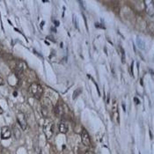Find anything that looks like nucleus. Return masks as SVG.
Segmentation results:
<instances>
[{
    "label": "nucleus",
    "instance_id": "f257e3e1",
    "mask_svg": "<svg viewBox=\"0 0 154 154\" xmlns=\"http://www.w3.org/2000/svg\"><path fill=\"white\" fill-rule=\"evenodd\" d=\"M29 92L37 99H40L42 95V88L39 84H36V83H34L30 85Z\"/></svg>",
    "mask_w": 154,
    "mask_h": 154
},
{
    "label": "nucleus",
    "instance_id": "f03ea898",
    "mask_svg": "<svg viewBox=\"0 0 154 154\" xmlns=\"http://www.w3.org/2000/svg\"><path fill=\"white\" fill-rule=\"evenodd\" d=\"M43 130H44V133H45V136L47 137V139H49L52 135H53V132H54V124L51 121H47L44 124V127H43Z\"/></svg>",
    "mask_w": 154,
    "mask_h": 154
},
{
    "label": "nucleus",
    "instance_id": "7ed1b4c3",
    "mask_svg": "<svg viewBox=\"0 0 154 154\" xmlns=\"http://www.w3.org/2000/svg\"><path fill=\"white\" fill-rule=\"evenodd\" d=\"M17 121H18V123L19 124L20 128L23 130H26L27 128V121H26V116L23 113H21V112L17 113Z\"/></svg>",
    "mask_w": 154,
    "mask_h": 154
},
{
    "label": "nucleus",
    "instance_id": "20e7f679",
    "mask_svg": "<svg viewBox=\"0 0 154 154\" xmlns=\"http://www.w3.org/2000/svg\"><path fill=\"white\" fill-rule=\"evenodd\" d=\"M81 140H82L83 144L85 145V146H89V145L91 144V139H90L89 134H88V132H87L85 130H82V133H81Z\"/></svg>",
    "mask_w": 154,
    "mask_h": 154
},
{
    "label": "nucleus",
    "instance_id": "39448f33",
    "mask_svg": "<svg viewBox=\"0 0 154 154\" xmlns=\"http://www.w3.org/2000/svg\"><path fill=\"white\" fill-rule=\"evenodd\" d=\"M11 136H12V132L9 130V128H7L6 126L3 127L1 130V137L3 139H7V138H10Z\"/></svg>",
    "mask_w": 154,
    "mask_h": 154
},
{
    "label": "nucleus",
    "instance_id": "423d86ee",
    "mask_svg": "<svg viewBox=\"0 0 154 154\" xmlns=\"http://www.w3.org/2000/svg\"><path fill=\"white\" fill-rule=\"evenodd\" d=\"M112 112H113V118L114 120H116V121L119 123V121H118V107H117V103L114 101L113 107H112Z\"/></svg>",
    "mask_w": 154,
    "mask_h": 154
},
{
    "label": "nucleus",
    "instance_id": "0eeeda50",
    "mask_svg": "<svg viewBox=\"0 0 154 154\" xmlns=\"http://www.w3.org/2000/svg\"><path fill=\"white\" fill-rule=\"evenodd\" d=\"M54 111H55V114L56 116H61L62 114H63V113H64V109H63V108H62V106L59 105V104H57V105L55 107Z\"/></svg>",
    "mask_w": 154,
    "mask_h": 154
},
{
    "label": "nucleus",
    "instance_id": "6e6552de",
    "mask_svg": "<svg viewBox=\"0 0 154 154\" xmlns=\"http://www.w3.org/2000/svg\"><path fill=\"white\" fill-rule=\"evenodd\" d=\"M59 130H60L61 133H64V134L67 133V131H68V126H67V124H66L65 122H61L60 123Z\"/></svg>",
    "mask_w": 154,
    "mask_h": 154
},
{
    "label": "nucleus",
    "instance_id": "1a4fd4ad",
    "mask_svg": "<svg viewBox=\"0 0 154 154\" xmlns=\"http://www.w3.org/2000/svg\"><path fill=\"white\" fill-rule=\"evenodd\" d=\"M12 130H13V134H14V137H15V138L18 140V139H19L20 138V137H21V133H20V130L16 127V126H13V128H12Z\"/></svg>",
    "mask_w": 154,
    "mask_h": 154
},
{
    "label": "nucleus",
    "instance_id": "9d476101",
    "mask_svg": "<svg viewBox=\"0 0 154 154\" xmlns=\"http://www.w3.org/2000/svg\"><path fill=\"white\" fill-rule=\"evenodd\" d=\"M121 62L122 64H125V53L121 48Z\"/></svg>",
    "mask_w": 154,
    "mask_h": 154
},
{
    "label": "nucleus",
    "instance_id": "9b49d317",
    "mask_svg": "<svg viewBox=\"0 0 154 154\" xmlns=\"http://www.w3.org/2000/svg\"><path fill=\"white\" fill-rule=\"evenodd\" d=\"M81 92V89H77L75 92H74V94H73V99H76L77 95H79Z\"/></svg>",
    "mask_w": 154,
    "mask_h": 154
},
{
    "label": "nucleus",
    "instance_id": "f8f14e48",
    "mask_svg": "<svg viewBox=\"0 0 154 154\" xmlns=\"http://www.w3.org/2000/svg\"><path fill=\"white\" fill-rule=\"evenodd\" d=\"M73 19H74V24H75L76 28H78V24L77 21H76V17H75V16H73Z\"/></svg>",
    "mask_w": 154,
    "mask_h": 154
},
{
    "label": "nucleus",
    "instance_id": "ddd939ff",
    "mask_svg": "<svg viewBox=\"0 0 154 154\" xmlns=\"http://www.w3.org/2000/svg\"><path fill=\"white\" fill-rule=\"evenodd\" d=\"M4 85V79L0 77V85Z\"/></svg>",
    "mask_w": 154,
    "mask_h": 154
},
{
    "label": "nucleus",
    "instance_id": "4468645a",
    "mask_svg": "<svg viewBox=\"0 0 154 154\" xmlns=\"http://www.w3.org/2000/svg\"><path fill=\"white\" fill-rule=\"evenodd\" d=\"M85 154H94V152H92V151H87L85 152Z\"/></svg>",
    "mask_w": 154,
    "mask_h": 154
},
{
    "label": "nucleus",
    "instance_id": "2eb2a0df",
    "mask_svg": "<svg viewBox=\"0 0 154 154\" xmlns=\"http://www.w3.org/2000/svg\"><path fill=\"white\" fill-rule=\"evenodd\" d=\"M3 113H4V111H3V109L1 108V107H0V114H3Z\"/></svg>",
    "mask_w": 154,
    "mask_h": 154
},
{
    "label": "nucleus",
    "instance_id": "dca6fc26",
    "mask_svg": "<svg viewBox=\"0 0 154 154\" xmlns=\"http://www.w3.org/2000/svg\"><path fill=\"white\" fill-rule=\"evenodd\" d=\"M135 101H136L137 103H138V101H137V98H135Z\"/></svg>",
    "mask_w": 154,
    "mask_h": 154
}]
</instances>
